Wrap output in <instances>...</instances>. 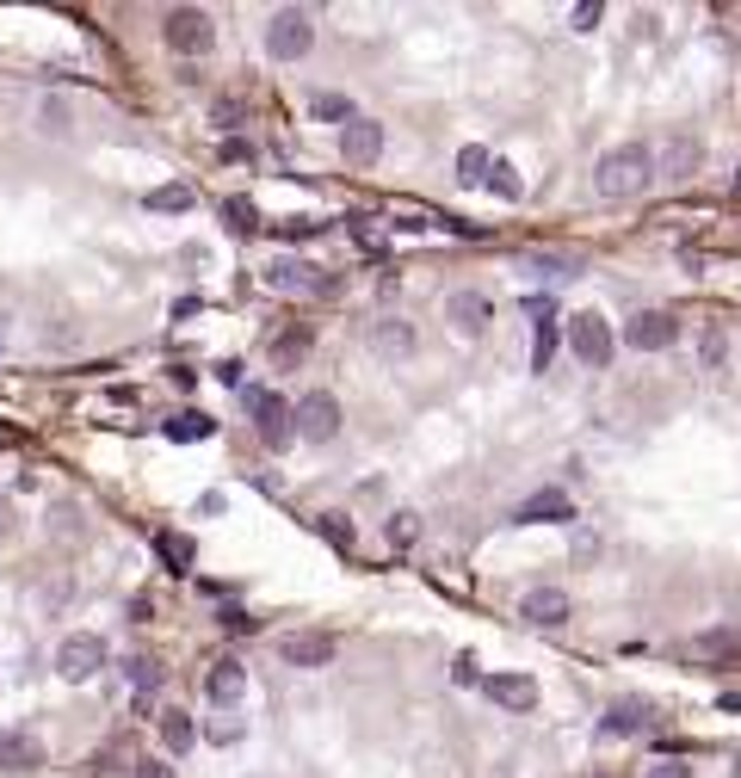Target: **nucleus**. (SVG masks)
Returning <instances> with one entry per match:
<instances>
[{"mask_svg":"<svg viewBox=\"0 0 741 778\" xmlns=\"http://www.w3.org/2000/svg\"><path fill=\"white\" fill-rule=\"evenodd\" d=\"M649 180H655V155L643 143H618V149L599 155V167H593L599 198H637V192H649Z\"/></svg>","mask_w":741,"mask_h":778,"instance_id":"nucleus-1","label":"nucleus"},{"mask_svg":"<svg viewBox=\"0 0 741 778\" xmlns=\"http://www.w3.org/2000/svg\"><path fill=\"white\" fill-rule=\"evenodd\" d=\"M247 414H254V433L272 451H285L297 439V402H285L278 389H247Z\"/></svg>","mask_w":741,"mask_h":778,"instance_id":"nucleus-2","label":"nucleus"},{"mask_svg":"<svg viewBox=\"0 0 741 778\" xmlns=\"http://www.w3.org/2000/svg\"><path fill=\"white\" fill-rule=\"evenodd\" d=\"M161 38H167L173 56H204L210 44H217V25H210L204 7H173V13L161 19Z\"/></svg>","mask_w":741,"mask_h":778,"instance_id":"nucleus-3","label":"nucleus"},{"mask_svg":"<svg viewBox=\"0 0 741 778\" xmlns=\"http://www.w3.org/2000/svg\"><path fill=\"white\" fill-rule=\"evenodd\" d=\"M309 44H315V19H309L303 7H278V13L266 19V50H272L278 62L309 56Z\"/></svg>","mask_w":741,"mask_h":778,"instance_id":"nucleus-4","label":"nucleus"},{"mask_svg":"<svg viewBox=\"0 0 741 778\" xmlns=\"http://www.w3.org/2000/svg\"><path fill=\"white\" fill-rule=\"evenodd\" d=\"M562 334H569V352L587 371H606L612 365V328H606V315H593V309L569 315V328H562Z\"/></svg>","mask_w":741,"mask_h":778,"instance_id":"nucleus-5","label":"nucleus"},{"mask_svg":"<svg viewBox=\"0 0 741 778\" xmlns=\"http://www.w3.org/2000/svg\"><path fill=\"white\" fill-rule=\"evenodd\" d=\"M99 667H105V643H99V636L93 630H75V636H62V649H56V674L62 680H93L99 674Z\"/></svg>","mask_w":741,"mask_h":778,"instance_id":"nucleus-6","label":"nucleus"},{"mask_svg":"<svg viewBox=\"0 0 741 778\" xmlns=\"http://www.w3.org/2000/svg\"><path fill=\"white\" fill-rule=\"evenodd\" d=\"M334 433H340V396H328V389H309V396L297 402V439L328 445Z\"/></svg>","mask_w":741,"mask_h":778,"instance_id":"nucleus-7","label":"nucleus"},{"mask_svg":"<svg viewBox=\"0 0 741 778\" xmlns=\"http://www.w3.org/2000/svg\"><path fill=\"white\" fill-rule=\"evenodd\" d=\"M624 340L637 346V352H667L680 340V315L674 309H643V315H630L624 322Z\"/></svg>","mask_w":741,"mask_h":778,"instance_id":"nucleus-8","label":"nucleus"},{"mask_svg":"<svg viewBox=\"0 0 741 778\" xmlns=\"http://www.w3.org/2000/svg\"><path fill=\"white\" fill-rule=\"evenodd\" d=\"M278 661L285 667H328L334 661V636L328 630H291V636H278Z\"/></svg>","mask_w":741,"mask_h":778,"instance_id":"nucleus-9","label":"nucleus"},{"mask_svg":"<svg viewBox=\"0 0 741 778\" xmlns=\"http://www.w3.org/2000/svg\"><path fill=\"white\" fill-rule=\"evenodd\" d=\"M519 525H569L575 519V501L562 488H538V494H525V501L513 507Z\"/></svg>","mask_w":741,"mask_h":778,"instance_id":"nucleus-10","label":"nucleus"},{"mask_svg":"<svg viewBox=\"0 0 741 778\" xmlns=\"http://www.w3.org/2000/svg\"><path fill=\"white\" fill-rule=\"evenodd\" d=\"M649 723H655V704H649V698H618L612 711L599 717V735L618 741V735H643Z\"/></svg>","mask_w":741,"mask_h":778,"instance_id":"nucleus-11","label":"nucleus"},{"mask_svg":"<svg viewBox=\"0 0 741 778\" xmlns=\"http://www.w3.org/2000/svg\"><path fill=\"white\" fill-rule=\"evenodd\" d=\"M340 155H346L352 167H371V161L383 155V124H377V118H352V124L340 130Z\"/></svg>","mask_w":741,"mask_h":778,"instance_id":"nucleus-12","label":"nucleus"},{"mask_svg":"<svg viewBox=\"0 0 741 778\" xmlns=\"http://www.w3.org/2000/svg\"><path fill=\"white\" fill-rule=\"evenodd\" d=\"M488 315H494V309H488L482 291H451V297H445V322H451L457 334H470V340L488 334Z\"/></svg>","mask_w":741,"mask_h":778,"instance_id":"nucleus-13","label":"nucleus"},{"mask_svg":"<svg viewBox=\"0 0 741 778\" xmlns=\"http://www.w3.org/2000/svg\"><path fill=\"white\" fill-rule=\"evenodd\" d=\"M266 285H272V291H285V297H322V291H328V278L315 272V266H303V260H278V266L266 272Z\"/></svg>","mask_w":741,"mask_h":778,"instance_id":"nucleus-14","label":"nucleus"},{"mask_svg":"<svg viewBox=\"0 0 741 778\" xmlns=\"http://www.w3.org/2000/svg\"><path fill=\"white\" fill-rule=\"evenodd\" d=\"M241 692H247V667H241L235 655L210 661V674H204V698H210V704H217V711H223V704H235Z\"/></svg>","mask_w":741,"mask_h":778,"instance_id":"nucleus-15","label":"nucleus"},{"mask_svg":"<svg viewBox=\"0 0 741 778\" xmlns=\"http://www.w3.org/2000/svg\"><path fill=\"white\" fill-rule=\"evenodd\" d=\"M482 692L501 704V711H532L538 704V686H532V674H488L482 680Z\"/></svg>","mask_w":741,"mask_h":778,"instance_id":"nucleus-16","label":"nucleus"},{"mask_svg":"<svg viewBox=\"0 0 741 778\" xmlns=\"http://www.w3.org/2000/svg\"><path fill=\"white\" fill-rule=\"evenodd\" d=\"M698 161H704V149H698V136H686V130L661 143V173H667V180H692Z\"/></svg>","mask_w":741,"mask_h":778,"instance_id":"nucleus-17","label":"nucleus"},{"mask_svg":"<svg viewBox=\"0 0 741 778\" xmlns=\"http://www.w3.org/2000/svg\"><path fill=\"white\" fill-rule=\"evenodd\" d=\"M519 618H532V624H562L569 618V593L562 587H532L519 599Z\"/></svg>","mask_w":741,"mask_h":778,"instance_id":"nucleus-18","label":"nucleus"},{"mask_svg":"<svg viewBox=\"0 0 741 778\" xmlns=\"http://www.w3.org/2000/svg\"><path fill=\"white\" fill-rule=\"evenodd\" d=\"M31 766H44V741L38 735H0V772H31Z\"/></svg>","mask_w":741,"mask_h":778,"instance_id":"nucleus-19","label":"nucleus"},{"mask_svg":"<svg viewBox=\"0 0 741 778\" xmlns=\"http://www.w3.org/2000/svg\"><path fill=\"white\" fill-rule=\"evenodd\" d=\"M371 352H383V359H408L414 352V328L396 322V315H383V322H371Z\"/></svg>","mask_w":741,"mask_h":778,"instance_id":"nucleus-20","label":"nucleus"},{"mask_svg":"<svg viewBox=\"0 0 741 778\" xmlns=\"http://www.w3.org/2000/svg\"><path fill=\"white\" fill-rule=\"evenodd\" d=\"M266 352H272V371H297L309 359V328H285L278 340H266Z\"/></svg>","mask_w":741,"mask_h":778,"instance_id":"nucleus-21","label":"nucleus"},{"mask_svg":"<svg viewBox=\"0 0 741 778\" xmlns=\"http://www.w3.org/2000/svg\"><path fill=\"white\" fill-rule=\"evenodd\" d=\"M161 433H167V439H180V445H198V439H210V433H217V420H210V414H198V408H180L173 420H161Z\"/></svg>","mask_w":741,"mask_h":778,"instance_id":"nucleus-22","label":"nucleus"},{"mask_svg":"<svg viewBox=\"0 0 741 778\" xmlns=\"http://www.w3.org/2000/svg\"><path fill=\"white\" fill-rule=\"evenodd\" d=\"M556 346H562V322H556V315L544 309V315H538V340H532V371H550Z\"/></svg>","mask_w":741,"mask_h":778,"instance_id":"nucleus-23","label":"nucleus"},{"mask_svg":"<svg viewBox=\"0 0 741 778\" xmlns=\"http://www.w3.org/2000/svg\"><path fill=\"white\" fill-rule=\"evenodd\" d=\"M155 729H161V748H167V754H186L192 741H198V729H192V717H186V711H167Z\"/></svg>","mask_w":741,"mask_h":778,"instance_id":"nucleus-24","label":"nucleus"},{"mask_svg":"<svg viewBox=\"0 0 741 778\" xmlns=\"http://www.w3.org/2000/svg\"><path fill=\"white\" fill-rule=\"evenodd\" d=\"M488 167H494V155L482 143H470L464 155H457V180H464V186H488Z\"/></svg>","mask_w":741,"mask_h":778,"instance_id":"nucleus-25","label":"nucleus"},{"mask_svg":"<svg viewBox=\"0 0 741 778\" xmlns=\"http://www.w3.org/2000/svg\"><path fill=\"white\" fill-rule=\"evenodd\" d=\"M124 680H130L136 692L149 698V692L161 686V661H155V655H130V661H124Z\"/></svg>","mask_w":741,"mask_h":778,"instance_id":"nucleus-26","label":"nucleus"},{"mask_svg":"<svg viewBox=\"0 0 741 778\" xmlns=\"http://www.w3.org/2000/svg\"><path fill=\"white\" fill-rule=\"evenodd\" d=\"M192 556H198V544H192V538H180V532H161V562H167L173 575H186V569H192Z\"/></svg>","mask_w":741,"mask_h":778,"instance_id":"nucleus-27","label":"nucleus"},{"mask_svg":"<svg viewBox=\"0 0 741 778\" xmlns=\"http://www.w3.org/2000/svg\"><path fill=\"white\" fill-rule=\"evenodd\" d=\"M309 112H315V118H328V124H340V130L359 118V112H352V99H340V93H315V99H309Z\"/></svg>","mask_w":741,"mask_h":778,"instance_id":"nucleus-28","label":"nucleus"},{"mask_svg":"<svg viewBox=\"0 0 741 778\" xmlns=\"http://www.w3.org/2000/svg\"><path fill=\"white\" fill-rule=\"evenodd\" d=\"M149 210H161V217H180V210H192V186H155V192H149Z\"/></svg>","mask_w":741,"mask_h":778,"instance_id":"nucleus-29","label":"nucleus"},{"mask_svg":"<svg viewBox=\"0 0 741 778\" xmlns=\"http://www.w3.org/2000/svg\"><path fill=\"white\" fill-rule=\"evenodd\" d=\"M488 192L513 204V198L525 192V186H519V167H513V161H494V167H488Z\"/></svg>","mask_w":741,"mask_h":778,"instance_id":"nucleus-30","label":"nucleus"},{"mask_svg":"<svg viewBox=\"0 0 741 778\" xmlns=\"http://www.w3.org/2000/svg\"><path fill=\"white\" fill-rule=\"evenodd\" d=\"M223 217H229L241 235H254V229H260V210H254V198H229V204H223Z\"/></svg>","mask_w":741,"mask_h":778,"instance_id":"nucleus-31","label":"nucleus"},{"mask_svg":"<svg viewBox=\"0 0 741 778\" xmlns=\"http://www.w3.org/2000/svg\"><path fill=\"white\" fill-rule=\"evenodd\" d=\"M315 532H322L334 550H352V525H346L340 513H322V519H315Z\"/></svg>","mask_w":741,"mask_h":778,"instance_id":"nucleus-32","label":"nucleus"},{"mask_svg":"<svg viewBox=\"0 0 741 778\" xmlns=\"http://www.w3.org/2000/svg\"><path fill=\"white\" fill-rule=\"evenodd\" d=\"M414 532H420V519H414V513H390V544H396V550H408Z\"/></svg>","mask_w":741,"mask_h":778,"instance_id":"nucleus-33","label":"nucleus"},{"mask_svg":"<svg viewBox=\"0 0 741 778\" xmlns=\"http://www.w3.org/2000/svg\"><path fill=\"white\" fill-rule=\"evenodd\" d=\"M451 680H457V686H482L488 674H482V661H476V655H457V661H451Z\"/></svg>","mask_w":741,"mask_h":778,"instance_id":"nucleus-34","label":"nucleus"},{"mask_svg":"<svg viewBox=\"0 0 741 778\" xmlns=\"http://www.w3.org/2000/svg\"><path fill=\"white\" fill-rule=\"evenodd\" d=\"M532 266H538L544 278H575V272H581L575 260H562V254H532Z\"/></svg>","mask_w":741,"mask_h":778,"instance_id":"nucleus-35","label":"nucleus"},{"mask_svg":"<svg viewBox=\"0 0 741 778\" xmlns=\"http://www.w3.org/2000/svg\"><path fill=\"white\" fill-rule=\"evenodd\" d=\"M210 741H217V748H235V741H241V723H235V717H210Z\"/></svg>","mask_w":741,"mask_h":778,"instance_id":"nucleus-36","label":"nucleus"},{"mask_svg":"<svg viewBox=\"0 0 741 778\" xmlns=\"http://www.w3.org/2000/svg\"><path fill=\"white\" fill-rule=\"evenodd\" d=\"M44 130H50V136H62V130H68V105H62V99H50V105H44Z\"/></svg>","mask_w":741,"mask_h":778,"instance_id":"nucleus-37","label":"nucleus"},{"mask_svg":"<svg viewBox=\"0 0 741 778\" xmlns=\"http://www.w3.org/2000/svg\"><path fill=\"white\" fill-rule=\"evenodd\" d=\"M569 19H575V31H593V25H599V0H581Z\"/></svg>","mask_w":741,"mask_h":778,"instance_id":"nucleus-38","label":"nucleus"},{"mask_svg":"<svg viewBox=\"0 0 741 778\" xmlns=\"http://www.w3.org/2000/svg\"><path fill=\"white\" fill-rule=\"evenodd\" d=\"M649 778H692V766L686 760H661V766H649Z\"/></svg>","mask_w":741,"mask_h":778,"instance_id":"nucleus-39","label":"nucleus"},{"mask_svg":"<svg viewBox=\"0 0 741 778\" xmlns=\"http://www.w3.org/2000/svg\"><path fill=\"white\" fill-rule=\"evenodd\" d=\"M723 352H729V340L711 328V334H704V359H711V365H723Z\"/></svg>","mask_w":741,"mask_h":778,"instance_id":"nucleus-40","label":"nucleus"},{"mask_svg":"<svg viewBox=\"0 0 741 778\" xmlns=\"http://www.w3.org/2000/svg\"><path fill=\"white\" fill-rule=\"evenodd\" d=\"M352 235H359V247H377V229H371V217H352Z\"/></svg>","mask_w":741,"mask_h":778,"instance_id":"nucleus-41","label":"nucleus"},{"mask_svg":"<svg viewBox=\"0 0 741 778\" xmlns=\"http://www.w3.org/2000/svg\"><path fill=\"white\" fill-rule=\"evenodd\" d=\"M217 383H229V389H235V383H241V359H223V365H217Z\"/></svg>","mask_w":741,"mask_h":778,"instance_id":"nucleus-42","label":"nucleus"}]
</instances>
